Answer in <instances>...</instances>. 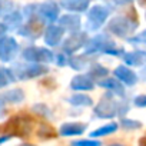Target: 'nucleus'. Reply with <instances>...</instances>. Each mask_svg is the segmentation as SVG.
<instances>
[{
    "label": "nucleus",
    "mask_w": 146,
    "mask_h": 146,
    "mask_svg": "<svg viewBox=\"0 0 146 146\" xmlns=\"http://www.w3.org/2000/svg\"><path fill=\"white\" fill-rule=\"evenodd\" d=\"M116 127H117V125H116V123L106 125V126L99 127V129H96L95 132H92V136H102V135H108V133H110V132H115V130H116Z\"/></svg>",
    "instance_id": "nucleus-5"
},
{
    "label": "nucleus",
    "mask_w": 146,
    "mask_h": 146,
    "mask_svg": "<svg viewBox=\"0 0 146 146\" xmlns=\"http://www.w3.org/2000/svg\"><path fill=\"white\" fill-rule=\"evenodd\" d=\"M75 145H98V142H92V140H83V142H75Z\"/></svg>",
    "instance_id": "nucleus-8"
},
{
    "label": "nucleus",
    "mask_w": 146,
    "mask_h": 146,
    "mask_svg": "<svg viewBox=\"0 0 146 146\" xmlns=\"http://www.w3.org/2000/svg\"><path fill=\"white\" fill-rule=\"evenodd\" d=\"M135 103L137 106H146V96H139L135 99Z\"/></svg>",
    "instance_id": "nucleus-7"
},
{
    "label": "nucleus",
    "mask_w": 146,
    "mask_h": 146,
    "mask_svg": "<svg viewBox=\"0 0 146 146\" xmlns=\"http://www.w3.org/2000/svg\"><path fill=\"white\" fill-rule=\"evenodd\" d=\"M140 2H142V3H146V0H140Z\"/></svg>",
    "instance_id": "nucleus-10"
},
{
    "label": "nucleus",
    "mask_w": 146,
    "mask_h": 146,
    "mask_svg": "<svg viewBox=\"0 0 146 146\" xmlns=\"http://www.w3.org/2000/svg\"><path fill=\"white\" fill-rule=\"evenodd\" d=\"M72 88L88 90V89H92V82H90L89 79H86L85 76H78V78L73 79V82H72Z\"/></svg>",
    "instance_id": "nucleus-4"
},
{
    "label": "nucleus",
    "mask_w": 146,
    "mask_h": 146,
    "mask_svg": "<svg viewBox=\"0 0 146 146\" xmlns=\"http://www.w3.org/2000/svg\"><path fill=\"white\" fill-rule=\"evenodd\" d=\"M123 126H126V127H140V123L133 122V120H126V122H123Z\"/></svg>",
    "instance_id": "nucleus-6"
},
{
    "label": "nucleus",
    "mask_w": 146,
    "mask_h": 146,
    "mask_svg": "<svg viewBox=\"0 0 146 146\" xmlns=\"http://www.w3.org/2000/svg\"><path fill=\"white\" fill-rule=\"evenodd\" d=\"M85 125H79V123H66L60 127V133L62 135H79L85 130Z\"/></svg>",
    "instance_id": "nucleus-3"
},
{
    "label": "nucleus",
    "mask_w": 146,
    "mask_h": 146,
    "mask_svg": "<svg viewBox=\"0 0 146 146\" xmlns=\"http://www.w3.org/2000/svg\"><path fill=\"white\" fill-rule=\"evenodd\" d=\"M30 122L32 120L27 116H15L6 123L3 129L7 133H12L16 136H26V133L30 130Z\"/></svg>",
    "instance_id": "nucleus-1"
},
{
    "label": "nucleus",
    "mask_w": 146,
    "mask_h": 146,
    "mask_svg": "<svg viewBox=\"0 0 146 146\" xmlns=\"http://www.w3.org/2000/svg\"><path fill=\"white\" fill-rule=\"evenodd\" d=\"M15 49H16V43H15V40H12V39H6L2 44H0V57L2 59H5V60H7V59H10L13 54V52H15Z\"/></svg>",
    "instance_id": "nucleus-2"
},
{
    "label": "nucleus",
    "mask_w": 146,
    "mask_h": 146,
    "mask_svg": "<svg viewBox=\"0 0 146 146\" xmlns=\"http://www.w3.org/2000/svg\"><path fill=\"white\" fill-rule=\"evenodd\" d=\"M140 145H146V136L140 139Z\"/></svg>",
    "instance_id": "nucleus-9"
}]
</instances>
